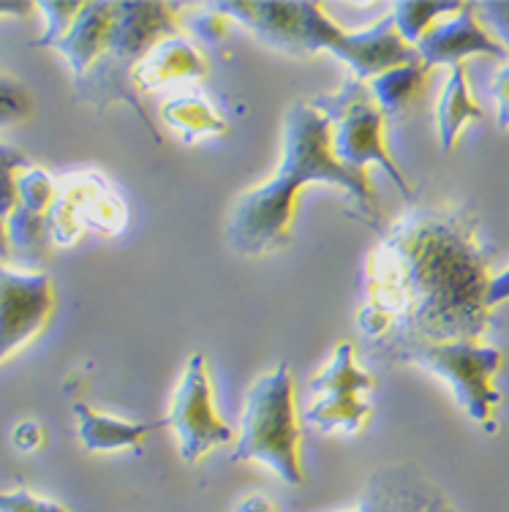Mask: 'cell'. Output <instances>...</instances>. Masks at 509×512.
Returning <instances> with one entry per match:
<instances>
[{"label":"cell","mask_w":509,"mask_h":512,"mask_svg":"<svg viewBox=\"0 0 509 512\" xmlns=\"http://www.w3.org/2000/svg\"><path fill=\"white\" fill-rule=\"evenodd\" d=\"M490 281V248L469 207L409 210L365 262L357 325L376 352L403 341H480Z\"/></svg>","instance_id":"6da1fadb"},{"label":"cell","mask_w":509,"mask_h":512,"mask_svg":"<svg viewBox=\"0 0 509 512\" xmlns=\"http://www.w3.org/2000/svg\"><path fill=\"white\" fill-rule=\"evenodd\" d=\"M308 183H333L346 191V207L376 232H384L373 186L365 172L343 167L333 156L330 120L314 104H294L284 118V150L281 167L262 186L245 191L237 199L226 240L243 256H265L284 248L294 232L297 191Z\"/></svg>","instance_id":"7a4b0ae2"},{"label":"cell","mask_w":509,"mask_h":512,"mask_svg":"<svg viewBox=\"0 0 509 512\" xmlns=\"http://www.w3.org/2000/svg\"><path fill=\"white\" fill-rule=\"evenodd\" d=\"M175 9L177 6L167 3H118L107 50L90 66L88 74L77 79V99L90 101L96 107L126 101L145 120L147 131L156 142V128L150 126V120L139 107L134 71L158 41L177 33Z\"/></svg>","instance_id":"3957f363"},{"label":"cell","mask_w":509,"mask_h":512,"mask_svg":"<svg viewBox=\"0 0 509 512\" xmlns=\"http://www.w3.org/2000/svg\"><path fill=\"white\" fill-rule=\"evenodd\" d=\"M300 444L292 368L281 363L259 376L245 395L240 439L232 458L265 463L286 485H303Z\"/></svg>","instance_id":"277c9868"},{"label":"cell","mask_w":509,"mask_h":512,"mask_svg":"<svg viewBox=\"0 0 509 512\" xmlns=\"http://www.w3.org/2000/svg\"><path fill=\"white\" fill-rule=\"evenodd\" d=\"M379 357L390 363H417L425 371L441 376L471 420L480 423L485 431H496V409L501 401L496 374L504 360L496 346H482L477 341H403L379 349Z\"/></svg>","instance_id":"5b68a950"},{"label":"cell","mask_w":509,"mask_h":512,"mask_svg":"<svg viewBox=\"0 0 509 512\" xmlns=\"http://www.w3.org/2000/svg\"><path fill=\"white\" fill-rule=\"evenodd\" d=\"M327 50L341 58L354 71V79L382 77L384 71L398 66L422 63L414 47L398 36L392 17L379 20L373 28L360 33H346L330 17H324L322 6L316 3H297V55Z\"/></svg>","instance_id":"8992f818"},{"label":"cell","mask_w":509,"mask_h":512,"mask_svg":"<svg viewBox=\"0 0 509 512\" xmlns=\"http://www.w3.org/2000/svg\"><path fill=\"white\" fill-rule=\"evenodd\" d=\"M314 107L330 120V145L333 156L343 167L354 172H365L368 164H379L387 178L401 188V194H412V188L395 167V161L384 145V115L379 104L373 101L371 88L360 79H349L341 90L327 93L314 101Z\"/></svg>","instance_id":"52a82bcc"},{"label":"cell","mask_w":509,"mask_h":512,"mask_svg":"<svg viewBox=\"0 0 509 512\" xmlns=\"http://www.w3.org/2000/svg\"><path fill=\"white\" fill-rule=\"evenodd\" d=\"M371 387V374L354 365V346L341 341L327 368L311 382L316 398L303 420L322 434H360L371 420V404L365 401V393Z\"/></svg>","instance_id":"ba28073f"},{"label":"cell","mask_w":509,"mask_h":512,"mask_svg":"<svg viewBox=\"0 0 509 512\" xmlns=\"http://www.w3.org/2000/svg\"><path fill=\"white\" fill-rule=\"evenodd\" d=\"M167 420L177 436L180 458L186 463H196L210 450L232 442V428L216 412L213 384H210L207 363L202 355H194L186 363Z\"/></svg>","instance_id":"9c48e42d"},{"label":"cell","mask_w":509,"mask_h":512,"mask_svg":"<svg viewBox=\"0 0 509 512\" xmlns=\"http://www.w3.org/2000/svg\"><path fill=\"white\" fill-rule=\"evenodd\" d=\"M49 237L55 243H74L79 229L90 227L104 235H118L126 227V205L98 175H79L66 180L47 213Z\"/></svg>","instance_id":"30bf717a"},{"label":"cell","mask_w":509,"mask_h":512,"mask_svg":"<svg viewBox=\"0 0 509 512\" xmlns=\"http://www.w3.org/2000/svg\"><path fill=\"white\" fill-rule=\"evenodd\" d=\"M52 284L41 273H17L0 262V363L41 333L52 316Z\"/></svg>","instance_id":"8fae6325"},{"label":"cell","mask_w":509,"mask_h":512,"mask_svg":"<svg viewBox=\"0 0 509 512\" xmlns=\"http://www.w3.org/2000/svg\"><path fill=\"white\" fill-rule=\"evenodd\" d=\"M414 50L420 55L425 69H433V66L455 69V66H463V58H469V55H490L496 60H507V50L496 41V36H490L477 22L471 3H466L452 20L436 22Z\"/></svg>","instance_id":"7c38bea8"},{"label":"cell","mask_w":509,"mask_h":512,"mask_svg":"<svg viewBox=\"0 0 509 512\" xmlns=\"http://www.w3.org/2000/svg\"><path fill=\"white\" fill-rule=\"evenodd\" d=\"M439 493L412 463L384 466L373 474L360 496L357 512H425Z\"/></svg>","instance_id":"4fadbf2b"},{"label":"cell","mask_w":509,"mask_h":512,"mask_svg":"<svg viewBox=\"0 0 509 512\" xmlns=\"http://www.w3.org/2000/svg\"><path fill=\"white\" fill-rule=\"evenodd\" d=\"M115 9H118V3H85L69 33L52 47L69 60L77 79L88 74L90 66L107 50L109 33L115 25Z\"/></svg>","instance_id":"5bb4252c"},{"label":"cell","mask_w":509,"mask_h":512,"mask_svg":"<svg viewBox=\"0 0 509 512\" xmlns=\"http://www.w3.org/2000/svg\"><path fill=\"white\" fill-rule=\"evenodd\" d=\"M77 414V431L82 444L93 450V453H112V450H134L142 453V442L147 434L169 428V420H156V423H126L118 417H107L88 409L85 404H74Z\"/></svg>","instance_id":"9a60e30c"},{"label":"cell","mask_w":509,"mask_h":512,"mask_svg":"<svg viewBox=\"0 0 509 512\" xmlns=\"http://www.w3.org/2000/svg\"><path fill=\"white\" fill-rule=\"evenodd\" d=\"M205 71L207 63L199 55V50L191 41L175 33V36L158 41L156 47L147 52V58L134 71V85L137 88H158V85H167L172 79L205 77Z\"/></svg>","instance_id":"2e32d148"},{"label":"cell","mask_w":509,"mask_h":512,"mask_svg":"<svg viewBox=\"0 0 509 512\" xmlns=\"http://www.w3.org/2000/svg\"><path fill=\"white\" fill-rule=\"evenodd\" d=\"M469 120H482V109L477 101L469 96V82H466V69L455 66L450 69V79L444 85L439 107H436V126H439L441 150H452L461 137L463 126Z\"/></svg>","instance_id":"e0dca14e"},{"label":"cell","mask_w":509,"mask_h":512,"mask_svg":"<svg viewBox=\"0 0 509 512\" xmlns=\"http://www.w3.org/2000/svg\"><path fill=\"white\" fill-rule=\"evenodd\" d=\"M428 71L422 63H412V66H398V69L384 71L382 77H376L368 85L371 88L373 101L379 104L384 115H398L409 101H414V96L420 93L425 79H428Z\"/></svg>","instance_id":"ac0fdd59"},{"label":"cell","mask_w":509,"mask_h":512,"mask_svg":"<svg viewBox=\"0 0 509 512\" xmlns=\"http://www.w3.org/2000/svg\"><path fill=\"white\" fill-rule=\"evenodd\" d=\"M164 118L175 131L183 134L186 142L210 137V134H224V120L218 118L216 109L207 107L199 99H175L164 109Z\"/></svg>","instance_id":"d6986e66"},{"label":"cell","mask_w":509,"mask_h":512,"mask_svg":"<svg viewBox=\"0 0 509 512\" xmlns=\"http://www.w3.org/2000/svg\"><path fill=\"white\" fill-rule=\"evenodd\" d=\"M466 3H392L395 30L409 47H417L420 39L436 25L441 14H458Z\"/></svg>","instance_id":"ffe728a7"},{"label":"cell","mask_w":509,"mask_h":512,"mask_svg":"<svg viewBox=\"0 0 509 512\" xmlns=\"http://www.w3.org/2000/svg\"><path fill=\"white\" fill-rule=\"evenodd\" d=\"M20 169H30V161L22 156L17 148L0 145V221L6 224L14 207L20 202L17 194V180H20Z\"/></svg>","instance_id":"44dd1931"},{"label":"cell","mask_w":509,"mask_h":512,"mask_svg":"<svg viewBox=\"0 0 509 512\" xmlns=\"http://www.w3.org/2000/svg\"><path fill=\"white\" fill-rule=\"evenodd\" d=\"M30 112H33V96L25 90V85L14 77L0 74V128L28 120Z\"/></svg>","instance_id":"7402d4cb"},{"label":"cell","mask_w":509,"mask_h":512,"mask_svg":"<svg viewBox=\"0 0 509 512\" xmlns=\"http://www.w3.org/2000/svg\"><path fill=\"white\" fill-rule=\"evenodd\" d=\"M85 3H39L36 9L44 11V17H47V30H44V36L39 41H33V47H55L69 28L77 20V14L82 11Z\"/></svg>","instance_id":"603a6c76"},{"label":"cell","mask_w":509,"mask_h":512,"mask_svg":"<svg viewBox=\"0 0 509 512\" xmlns=\"http://www.w3.org/2000/svg\"><path fill=\"white\" fill-rule=\"evenodd\" d=\"M0 512H71L66 510L63 504L47 502V499H39L28 491H11L0 493Z\"/></svg>","instance_id":"cb8c5ba5"},{"label":"cell","mask_w":509,"mask_h":512,"mask_svg":"<svg viewBox=\"0 0 509 512\" xmlns=\"http://www.w3.org/2000/svg\"><path fill=\"white\" fill-rule=\"evenodd\" d=\"M474 9L480 11L482 20L488 22L490 30H493V36L499 41L501 47L507 50L509 58V3H480V6H474Z\"/></svg>","instance_id":"d4e9b609"},{"label":"cell","mask_w":509,"mask_h":512,"mask_svg":"<svg viewBox=\"0 0 509 512\" xmlns=\"http://www.w3.org/2000/svg\"><path fill=\"white\" fill-rule=\"evenodd\" d=\"M490 96L496 101V123L499 128H509V63L499 66L493 74Z\"/></svg>","instance_id":"484cf974"},{"label":"cell","mask_w":509,"mask_h":512,"mask_svg":"<svg viewBox=\"0 0 509 512\" xmlns=\"http://www.w3.org/2000/svg\"><path fill=\"white\" fill-rule=\"evenodd\" d=\"M41 442H44V434L36 423H20L14 428V447L22 450V453H33L39 450Z\"/></svg>","instance_id":"4316f807"},{"label":"cell","mask_w":509,"mask_h":512,"mask_svg":"<svg viewBox=\"0 0 509 512\" xmlns=\"http://www.w3.org/2000/svg\"><path fill=\"white\" fill-rule=\"evenodd\" d=\"M196 33L205 41H218L226 33V17H199Z\"/></svg>","instance_id":"83f0119b"},{"label":"cell","mask_w":509,"mask_h":512,"mask_svg":"<svg viewBox=\"0 0 509 512\" xmlns=\"http://www.w3.org/2000/svg\"><path fill=\"white\" fill-rule=\"evenodd\" d=\"M504 300H509V267L507 270H501L499 276H493V281H490V289H488V306H499V303H504Z\"/></svg>","instance_id":"f1b7e54d"},{"label":"cell","mask_w":509,"mask_h":512,"mask_svg":"<svg viewBox=\"0 0 509 512\" xmlns=\"http://www.w3.org/2000/svg\"><path fill=\"white\" fill-rule=\"evenodd\" d=\"M33 9L36 6H30V3H0V17H25Z\"/></svg>","instance_id":"f546056e"},{"label":"cell","mask_w":509,"mask_h":512,"mask_svg":"<svg viewBox=\"0 0 509 512\" xmlns=\"http://www.w3.org/2000/svg\"><path fill=\"white\" fill-rule=\"evenodd\" d=\"M237 512H275L273 504L267 502V499H262V496H251V499H245L243 504H240V510Z\"/></svg>","instance_id":"4dcf8cb0"},{"label":"cell","mask_w":509,"mask_h":512,"mask_svg":"<svg viewBox=\"0 0 509 512\" xmlns=\"http://www.w3.org/2000/svg\"><path fill=\"white\" fill-rule=\"evenodd\" d=\"M425 512H458V510H455V507H452V504L447 502L444 496H436V499L431 502V507H428Z\"/></svg>","instance_id":"1f68e13d"},{"label":"cell","mask_w":509,"mask_h":512,"mask_svg":"<svg viewBox=\"0 0 509 512\" xmlns=\"http://www.w3.org/2000/svg\"><path fill=\"white\" fill-rule=\"evenodd\" d=\"M9 256V240H6V224L0 221V262Z\"/></svg>","instance_id":"d6a6232c"}]
</instances>
